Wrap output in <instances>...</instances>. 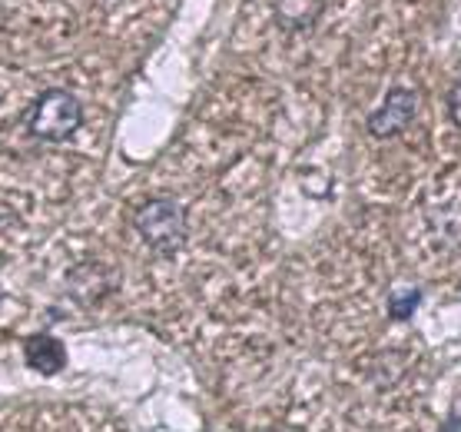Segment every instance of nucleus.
<instances>
[{
	"label": "nucleus",
	"instance_id": "1",
	"mask_svg": "<svg viewBox=\"0 0 461 432\" xmlns=\"http://www.w3.org/2000/svg\"><path fill=\"white\" fill-rule=\"evenodd\" d=\"M133 230L147 243L153 253L176 256L189 240L186 207L173 197H153L133 210Z\"/></svg>",
	"mask_w": 461,
	"mask_h": 432
},
{
	"label": "nucleus",
	"instance_id": "2",
	"mask_svg": "<svg viewBox=\"0 0 461 432\" xmlns=\"http://www.w3.org/2000/svg\"><path fill=\"white\" fill-rule=\"evenodd\" d=\"M80 124H84V104L77 100V94L63 90V87L43 90L27 114V133L33 140H43V143L70 140L80 130Z\"/></svg>",
	"mask_w": 461,
	"mask_h": 432
},
{
	"label": "nucleus",
	"instance_id": "3",
	"mask_svg": "<svg viewBox=\"0 0 461 432\" xmlns=\"http://www.w3.org/2000/svg\"><path fill=\"white\" fill-rule=\"evenodd\" d=\"M419 106H421V97L415 87H405V84H395L392 90L385 94L382 106H375L366 120V130L372 140H392L405 133V130L415 124V116H419Z\"/></svg>",
	"mask_w": 461,
	"mask_h": 432
},
{
	"label": "nucleus",
	"instance_id": "4",
	"mask_svg": "<svg viewBox=\"0 0 461 432\" xmlns=\"http://www.w3.org/2000/svg\"><path fill=\"white\" fill-rule=\"evenodd\" d=\"M23 359L33 372L41 376H57L67 366V349L57 336L50 333H33V336L23 339Z\"/></svg>",
	"mask_w": 461,
	"mask_h": 432
},
{
	"label": "nucleus",
	"instance_id": "5",
	"mask_svg": "<svg viewBox=\"0 0 461 432\" xmlns=\"http://www.w3.org/2000/svg\"><path fill=\"white\" fill-rule=\"evenodd\" d=\"M325 11V0H276L273 14L276 23L283 27L285 33H303L312 31L319 17Z\"/></svg>",
	"mask_w": 461,
	"mask_h": 432
},
{
	"label": "nucleus",
	"instance_id": "6",
	"mask_svg": "<svg viewBox=\"0 0 461 432\" xmlns=\"http://www.w3.org/2000/svg\"><path fill=\"white\" fill-rule=\"evenodd\" d=\"M421 299H425L421 286H399V290H392L385 303L388 319H392V323H409V319L419 313Z\"/></svg>",
	"mask_w": 461,
	"mask_h": 432
},
{
	"label": "nucleus",
	"instance_id": "7",
	"mask_svg": "<svg viewBox=\"0 0 461 432\" xmlns=\"http://www.w3.org/2000/svg\"><path fill=\"white\" fill-rule=\"evenodd\" d=\"M448 114H451V124L461 130V77L451 84V90H448Z\"/></svg>",
	"mask_w": 461,
	"mask_h": 432
},
{
	"label": "nucleus",
	"instance_id": "8",
	"mask_svg": "<svg viewBox=\"0 0 461 432\" xmlns=\"http://www.w3.org/2000/svg\"><path fill=\"white\" fill-rule=\"evenodd\" d=\"M438 432H461V400H455V406H451L448 419L441 422Z\"/></svg>",
	"mask_w": 461,
	"mask_h": 432
}]
</instances>
